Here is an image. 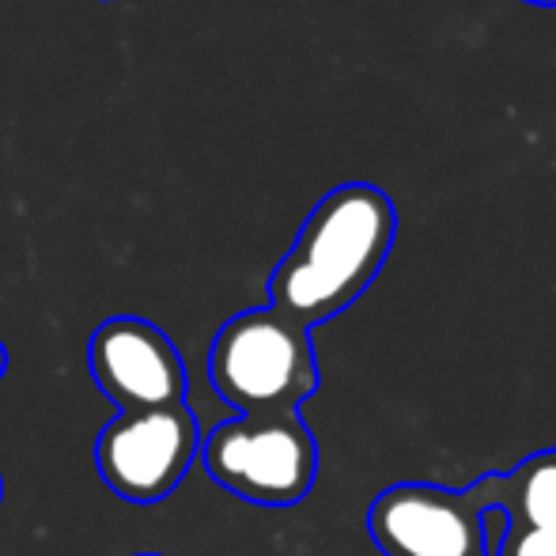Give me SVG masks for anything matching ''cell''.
Listing matches in <instances>:
<instances>
[{
	"mask_svg": "<svg viewBox=\"0 0 556 556\" xmlns=\"http://www.w3.org/2000/svg\"><path fill=\"white\" fill-rule=\"evenodd\" d=\"M397 235L390 193L349 182L326 193L303 220L292 250L269 277V307L303 330L330 323L371 288Z\"/></svg>",
	"mask_w": 556,
	"mask_h": 556,
	"instance_id": "obj_1",
	"label": "cell"
},
{
	"mask_svg": "<svg viewBox=\"0 0 556 556\" xmlns=\"http://www.w3.org/2000/svg\"><path fill=\"white\" fill-rule=\"evenodd\" d=\"M208 382L239 417L300 413L318 390L311 330L273 307L227 318L208 344Z\"/></svg>",
	"mask_w": 556,
	"mask_h": 556,
	"instance_id": "obj_2",
	"label": "cell"
},
{
	"mask_svg": "<svg viewBox=\"0 0 556 556\" xmlns=\"http://www.w3.org/2000/svg\"><path fill=\"white\" fill-rule=\"evenodd\" d=\"M198 462L224 492L257 507H292L311 496L318 443L300 413L231 417L201 435Z\"/></svg>",
	"mask_w": 556,
	"mask_h": 556,
	"instance_id": "obj_3",
	"label": "cell"
},
{
	"mask_svg": "<svg viewBox=\"0 0 556 556\" xmlns=\"http://www.w3.org/2000/svg\"><path fill=\"white\" fill-rule=\"evenodd\" d=\"M201 454V425L190 405L114 413L96 440V469L125 504H160L186 481Z\"/></svg>",
	"mask_w": 556,
	"mask_h": 556,
	"instance_id": "obj_4",
	"label": "cell"
},
{
	"mask_svg": "<svg viewBox=\"0 0 556 556\" xmlns=\"http://www.w3.org/2000/svg\"><path fill=\"white\" fill-rule=\"evenodd\" d=\"M481 492H451L440 484H394L367 507V534L382 556H481Z\"/></svg>",
	"mask_w": 556,
	"mask_h": 556,
	"instance_id": "obj_5",
	"label": "cell"
},
{
	"mask_svg": "<svg viewBox=\"0 0 556 556\" xmlns=\"http://www.w3.org/2000/svg\"><path fill=\"white\" fill-rule=\"evenodd\" d=\"M88 371L117 413L186 405L190 375L175 341L155 323L114 315L88 337Z\"/></svg>",
	"mask_w": 556,
	"mask_h": 556,
	"instance_id": "obj_6",
	"label": "cell"
},
{
	"mask_svg": "<svg viewBox=\"0 0 556 556\" xmlns=\"http://www.w3.org/2000/svg\"><path fill=\"white\" fill-rule=\"evenodd\" d=\"M484 507H500L519 527L556 534V451L530 454L511 473H489L477 481Z\"/></svg>",
	"mask_w": 556,
	"mask_h": 556,
	"instance_id": "obj_7",
	"label": "cell"
},
{
	"mask_svg": "<svg viewBox=\"0 0 556 556\" xmlns=\"http://www.w3.org/2000/svg\"><path fill=\"white\" fill-rule=\"evenodd\" d=\"M489 556H556V534L538 527H519L507 519V530L500 534L496 549Z\"/></svg>",
	"mask_w": 556,
	"mask_h": 556,
	"instance_id": "obj_8",
	"label": "cell"
},
{
	"mask_svg": "<svg viewBox=\"0 0 556 556\" xmlns=\"http://www.w3.org/2000/svg\"><path fill=\"white\" fill-rule=\"evenodd\" d=\"M8 375V349H4V341H0V379Z\"/></svg>",
	"mask_w": 556,
	"mask_h": 556,
	"instance_id": "obj_9",
	"label": "cell"
},
{
	"mask_svg": "<svg viewBox=\"0 0 556 556\" xmlns=\"http://www.w3.org/2000/svg\"><path fill=\"white\" fill-rule=\"evenodd\" d=\"M527 4H542V8H556V0H527Z\"/></svg>",
	"mask_w": 556,
	"mask_h": 556,
	"instance_id": "obj_10",
	"label": "cell"
},
{
	"mask_svg": "<svg viewBox=\"0 0 556 556\" xmlns=\"http://www.w3.org/2000/svg\"><path fill=\"white\" fill-rule=\"evenodd\" d=\"M0 496H4V484H0Z\"/></svg>",
	"mask_w": 556,
	"mask_h": 556,
	"instance_id": "obj_11",
	"label": "cell"
},
{
	"mask_svg": "<svg viewBox=\"0 0 556 556\" xmlns=\"http://www.w3.org/2000/svg\"><path fill=\"white\" fill-rule=\"evenodd\" d=\"M140 556H152V553H140Z\"/></svg>",
	"mask_w": 556,
	"mask_h": 556,
	"instance_id": "obj_12",
	"label": "cell"
},
{
	"mask_svg": "<svg viewBox=\"0 0 556 556\" xmlns=\"http://www.w3.org/2000/svg\"><path fill=\"white\" fill-rule=\"evenodd\" d=\"M481 556H489V553H481Z\"/></svg>",
	"mask_w": 556,
	"mask_h": 556,
	"instance_id": "obj_13",
	"label": "cell"
}]
</instances>
